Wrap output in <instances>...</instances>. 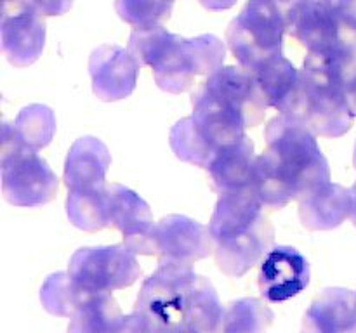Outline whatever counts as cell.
<instances>
[{
  "instance_id": "1",
  "label": "cell",
  "mask_w": 356,
  "mask_h": 333,
  "mask_svg": "<svg viewBox=\"0 0 356 333\" xmlns=\"http://www.w3.org/2000/svg\"><path fill=\"white\" fill-rule=\"evenodd\" d=\"M325 160L316 148L306 125L282 114L268 128V149L257 158L254 193L268 207L280 208L312 191L327 177Z\"/></svg>"
},
{
  "instance_id": "2",
  "label": "cell",
  "mask_w": 356,
  "mask_h": 333,
  "mask_svg": "<svg viewBox=\"0 0 356 333\" xmlns=\"http://www.w3.org/2000/svg\"><path fill=\"white\" fill-rule=\"evenodd\" d=\"M136 312L155 333H216L222 321V309L211 283L191 273L186 264L176 262L163 264L146 281Z\"/></svg>"
},
{
  "instance_id": "3",
  "label": "cell",
  "mask_w": 356,
  "mask_h": 333,
  "mask_svg": "<svg viewBox=\"0 0 356 333\" xmlns=\"http://www.w3.org/2000/svg\"><path fill=\"white\" fill-rule=\"evenodd\" d=\"M289 10L277 0H250L228 30V42L242 68L257 69L282 56Z\"/></svg>"
},
{
  "instance_id": "4",
  "label": "cell",
  "mask_w": 356,
  "mask_h": 333,
  "mask_svg": "<svg viewBox=\"0 0 356 333\" xmlns=\"http://www.w3.org/2000/svg\"><path fill=\"white\" fill-rule=\"evenodd\" d=\"M309 262L292 246H275L263 257L259 269V291L268 302H285L309 284Z\"/></svg>"
},
{
  "instance_id": "5",
  "label": "cell",
  "mask_w": 356,
  "mask_h": 333,
  "mask_svg": "<svg viewBox=\"0 0 356 333\" xmlns=\"http://www.w3.org/2000/svg\"><path fill=\"white\" fill-rule=\"evenodd\" d=\"M83 253L73 259L72 281L86 291H110L131 287L138 278L139 269L132 257L117 252Z\"/></svg>"
},
{
  "instance_id": "6",
  "label": "cell",
  "mask_w": 356,
  "mask_h": 333,
  "mask_svg": "<svg viewBox=\"0 0 356 333\" xmlns=\"http://www.w3.org/2000/svg\"><path fill=\"white\" fill-rule=\"evenodd\" d=\"M289 30L296 40L320 52L337 45V17L327 0H302L291 12Z\"/></svg>"
},
{
  "instance_id": "7",
  "label": "cell",
  "mask_w": 356,
  "mask_h": 333,
  "mask_svg": "<svg viewBox=\"0 0 356 333\" xmlns=\"http://www.w3.org/2000/svg\"><path fill=\"white\" fill-rule=\"evenodd\" d=\"M254 78L266 106L277 108L282 114H291L301 92L302 75L284 56L271 59L254 69Z\"/></svg>"
},
{
  "instance_id": "8",
  "label": "cell",
  "mask_w": 356,
  "mask_h": 333,
  "mask_svg": "<svg viewBox=\"0 0 356 333\" xmlns=\"http://www.w3.org/2000/svg\"><path fill=\"white\" fill-rule=\"evenodd\" d=\"M302 333H356V309L351 293L327 290L306 312Z\"/></svg>"
},
{
  "instance_id": "9",
  "label": "cell",
  "mask_w": 356,
  "mask_h": 333,
  "mask_svg": "<svg viewBox=\"0 0 356 333\" xmlns=\"http://www.w3.org/2000/svg\"><path fill=\"white\" fill-rule=\"evenodd\" d=\"M256 163L252 156V142L242 139L238 144L229 146L216 153L214 160L209 163L216 186L225 194L245 191L254 186Z\"/></svg>"
},
{
  "instance_id": "10",
  "label": "cell",
  "mask_w": 356,
  "mask_h": 333,
  "mask_svg": "<svg viewBox=\"0 0 356 333\" xmlns=\"http://www.w3.org/2000/svg\"><path fill=\"white\" fill-rule=\"evenodd\" d=\"M124 319L108 291H89L75 311L68 333H115Z\"/></svg>"
},
{
  "instance_id": "11",
  "label": "cell",
  "mask_w": 356,
  "mask_h": 333,
  "mask_svg": "<svg viewBox=\"0 0 356 333\" xmlns=\"http://www.w3.org/2000/svg\"><path fill=\"white\" fill-rule=\"evenodd\" d=\"M273 321V312L259 300L245 298L229 304L222 312V333H266Z\"/></svg>"
},
{
  "instance_id": "12",
  "label": "cell",
  "mask_w": 356,
  "mask_h": 333,
  "mask_svg": "<svg viewBox=\"0 0 356 333\" xmlns=\"http://www.w3.org/2000/svg\"><path fill=\"white\" fill-rule=\"evenodd\" d=\"M117 9L127 23L138 28H152L169 19L172 0H118Z\"/></svg>"
},
{
  "instance_id": "13",
  "label": "cell",
  "mask_w": 356,
  "mask_h": 333,
  "mask_svg": "<svg viewBox=\"0 0 356 333\" xmlns=\"http://www.w3.org/2000/svg\"><path fill=\"white\" fill-rule=\"evenodd\" d=\"M115 333H155L152 330V326L146 323L145 318L134 312L132 316H127L120 321L118 328L115 330Z\"/></svg>"
},
{
  "instance_id": "14",
  "label": "cell",
  "mask_w": 356,
  "mask_h": 333,
  "mask_svg": "<svg viewBox=\"0 0 356 333\" xmlns=\"http://www.w3.org/2000/svg\"><path fill=\"white\" fill-rule=\"evenodd\" d=\"M207 9H228L235 3V0H200Z\"/></svg>"
},
{
  "instance_id": "15",
  "label": "cell",
  "mask_w": 356,
  "mask_h": 333,
  "mask_svg": "<svg viewBox=\"0 0 356 333\" xmlns=\"http://www.w3.org/2000/svg\"><path fill=\"white\" fill-rule=\"evenodd\" d=\"M277 2H280L282 6H284L285 9L289 10V16H291V12H292V10H294L296 7H298L299 3L302 2V0H277Z\"/></svg>"
},
{
  "instance_id": "16",
  "label": "cell",
  "mask_w": 356,
  "mask_h": 333,
  "mask_svg": "<svg viewBox=\"0 0 356 333\" xmlns=\"http://www.w3.org/2000/svg\"><path fill=\"white\" fill-rule=\"evenodd\" d=\"M174 333H198L195 330H181V332H174Z\"/></svg>"
}]
</instances>
